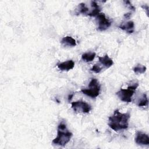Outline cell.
<instances>
[{
  "mask_svg": "<svg viewBox=\"0 0 149 149\" xmlns=\"http://www.w3.org/2000/svg\"><path fill=\"white\" fill-rule=\"evenodd\" d=\"M62 44L64 46H68V47H74L76 45V40L73 38L72 37L70 36H66L64 37L61 41Z\"/></svg>",
  "mask_w": 149,
  "mask_h": 149,
  "instance_id": "obj_11",
  "label": "cell"
},
{
  "mask_svg": "<svg viewBox=\"0 0 149 149\" xmlns=\"http://www.w3.org/2000/svg\"><path fill=\"white\" fill-rule=\"evenodd\" d=\"M101 69H102V68H101V66H100L97 64H95V65H94L92 67V68L91 69V70L94 72H95V73H100L101 72Z\"/></svg>",
  "mask_w": 149,
  "mask_h": 149,
  "instance_id": "obj_16",
  "label": "cell"
},
{
  "mask_svg": "<svg viewBox=\"0 0 149 149\" xmlns=\"http://www.w3.org/2000/svg\"><path fill=\"white\" fill-rule=\"evenodd\" d=\"M98 59L100 63L106 68H109L113 64V61L108 56V55H105L103 56H98Z\"/></svg>",
  "mask_w": 149,
  "mask_h": 149,
  "instance_id": "obj_9",
  "label": "cell"
},
{
  "mask_svg": "<svg viewBox=\"0 0 149 149\" xmlns=\"http://www.w3.org/2000/svg\"><path fill=\"white\" fill-rule=\"evenodd\" d=\"M135 141L139 145H146L149 144V137L148 134L141 132H137L136 134Z\"/></svg>",
  "mask_w": 149,
  "mask_h": 149,
  "instance_id": "obj_7",
  "label": "cell"
},
{
  "mask_svg": "<svg viewBox=\"0 0 149 149\" xmlns=\"http://www.w3.org/2000/svg\"><path fill=\"white\" fill-rule=\"evenodd\" d=\"M134 24L132 21L127 22L119 26V27L123 30H125L129 33H132L134 31Z\"/></svg>",
  "mask_w": 149,
  "mask_h": 149,
  "instance_id": "obj_10",
  "label": "cell"
},
{
  "mask_svg": "<svg viewBox=\"0 0 149 149\" xmlns=\"http://www.w3.org/2000/svg\"><path fill=\"white\" fill-rule=\"evenodd\" d=\"M73 96V94H70V95H69V97H68V100H69V101H70V100H72Z\"/></svg>",
  "mask_w": 149,
  "mask_h": 149,
  "instance_id": "obj_17",
  "label": "cell"
},
{
  "mask_svg": "<svg viewBox=\"0 0 149 149\" xmlns=\"http://www.w3.org/2000/svg\"><path fill=\"white\" fill-rule=\"evenodd\" d=\"M74 66V62L72 60H69L63 62L57 63V67L61 70L69 71L72 69Z\"/></svg>",
  "mask_w": 149,
  "mask_h": 149,
  "instance_id": "obj_8",
  "label": "cell"
},
{
  "mask_svg": "<svg viewBox=\"0 0 149 149\" xmlns=\"http://www.w3.org/2000/svg\"><path fill=\"white\" fill-rule=\"evenodd\" d=\"M96 20L98 23V29L100 31L107 30L111 25V22L106 17L103 13H100L96 16Z\"/></svg>",
  "mask_w": 149,
  "mask_h": 149,
  "instance_id": "obj_6",
  "label": "cell"
},
{
  "mask_svg": "<svg viewBox=\"0 0 149 149\" xmlns=\"http://www.w3.org/2000/svg\"><path fill=\"white\" fill-rule=\"evenodd\" d=\"M72 136L73 134L67 129L66 124L61 122L58 126L57 137L52 140V143L56 146H64L70 141Z\"/></svg>",
  "mask_w": 149,
  "mask_h": 149,
  "instance_id": "obj_2",
  "label": "cell"
},
{
  "mask_svg": "<svg viewBox=\"0 0 149 149\" xmlns=\"http://www.w3.org/2000/svg\"><path fill=\"white\" fill-rule=\"evenodd\" d=\"M100 88L101 86L97 79L95 78H92L88 84V88L81 89V91L84 94L92 98H94L99 95Z\"/></svg>",
  "mask_w": 149,
  "mask_h": 149,
  "instance_id": "obj_3",
  "label": "cell"
},
{
  "mask_svg": "<svg viewBox=\"0 0 149 149\" xmlns=\"http://www.w3.org/2000/svg\"><path fill=\"white\" fill-rule=\"evenodd\" d=\"M77 12V13H81V14H87L88 15V9L87 8L84 3H81L79 4L78 8L76 9Z\"/></svg>",
  "mask_w": 149,
  "mask_h": 149,
  "instance_id": "obj_14",
  "label": "cell"
},
{
  "mask_svg": "<svg viewBox=\"0 0 149 149\" xmlns=\"http://www.w3.org/2000/svg\"><path fill=\"white\" fill-rule=\"evenodd\" d=\"M138 86V83H136L128 86L126 89L120 88V90L118 91L116 94L121 101L126 102H130L132 101V97Z\"/></svg>",
  "mask_w": 149,
  "mask_h": 149,
  "instance_id": "obj_4",
  "label": "cell"
},
{
  "mask_svg": "<svg viewBox=\"0 0 149 149\" xmlns=\"http://www.w3.org/2000/svg\"><path fill=\"white\" fill-rule=\"evenodd\" d=\"M130 13H126V14H125V16L126 17H130Z\"/></svg>",
  "mask_w": 149,
  "mask_h": 149,
  "instance_id": "obj_18",
  "label": "cell"
},
{
  "mask_svg": "<svg viewBox=\"0 0 149 149\" xmlns=\"http://www.w3.org/2000/svg\"><path fill=\"white\" fill-rule=\"evenodd\" d=\"M95 56V53L93 52H86L82 54L81 59L85 62H91L92 61Z\"/></svg>",
  "mask_w": 149,
  "mask_h": 149,
  "instance_id": "obj_12",
  "label": "cell"
},
{
  "mask_svg": "<svg viewBox=\"0 0 149 149\" xmlns=\"http://www.w3.org/2000/svg\"><path fill=\"white\" fill-rule=\"evenodd\" d=\"M133 71L136 73H144L146 71V67L141 65H138L133 68Z\"/></svg>",
  "mask_w": 149,
  "mask_h": 149,
  "instance_id": "obj_15",
  "label": "cell"
},
{
  "mask_svg": "<svg viewBox=\"0 0 149 149\" xmlns=\"http://www.w3.org/2000/svg\"><path fill=\"white\" fill-rule=\"evenodd\" d=\"M72 108L76 112L88 113L91 109V107L90 104L81 100L72 102Z\"/></svg>",
  "mask_w": 149,
  "mask_h": 149,
  "instance_id": "obj_5",
  "label": "cell"
},
{
  "mask_svg": "<svg viewBox=\"0 0 149 149\" xmlns=\"http://www.w3.org/2000/svg\"><path fill=\"white\" fill-rule=\"evenodd\" d=\"M130 117L129 112L121 113L118 109H116L113 114L108 119V126L115 131L126 129L129 126Z\"/></svg>",
  "mask_w": 149,
  "mask_h": 149,
  "instance_id": "obj_1",
  "label": "cell"
},
{
  "mask_svg": "<svg viewBox=\"0 0 149 149\" xmlns=\"http://www.w3.org/2000/svg\"><path fill=\"white\" fill-rule=\"evenodd\" d=\"M148 101L146 94H143L138 100L137 104L139 107H145L148 105Z\"/></svg>",
  "mask_w": 149,
  "mask_h": 149,
  "instance_id": "obj_13",
  "label": "cell"
}]
</instances>
